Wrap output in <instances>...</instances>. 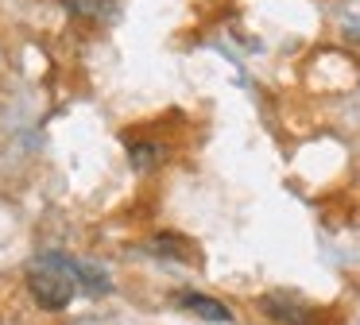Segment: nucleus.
I'll list each match as a JSON object with an SVG mask.
<instances>
[{"mask_svg":"<svg viewBox=\"0 0 360 325\" xmlns=\"http://www.w3.org/2000/svg\"><path fill=\"white\" fill-rule=\"evenodd\" d=\"M27 291L39 310L63 314L78 294V263L63 252H39L27 263Z\"/></svg>","mask_w":360,"mask_h":325,"instance_id":"nucleus-1","label":"nucleus"},{"mask_svg":"<svg viewBox=\"0 0 360 325\" xmlns=\"http://www.w3.org/2000/svg\"><path fill=\"white\" fill-rule=\"evenodd\" d=\"M259 310L271 317L275 325H314L318 321V310L295 291H271L259 298Z\"/></svg>","mask_w":360,"mask_h":325,"instance_id":"nucleus-2","label":"nucleus"},{"mask_svg":"<svg viewBox=\"0 0 360 325\" xmlns=\"http://www.w3.org/2000/svg\"><path fill=\"white\" fill-rule=\"evenodd\" d=\"M174 302H179L182 310H190L194 317H202V321H217V325H233V310L225 306L221 298H213V294H198V291H179L174 294Z\"/></svg>","mask_w":360,"mask_h":325,"instance_id":"nucleus-3","label":"nucleus"},{"mask_svg":"<svg viewBox=\"0 0 360 325\" xmlns=\"http://www.w3.org/2000/svg\"><path fill=\"white\" fill-rule=\"evenodd\" d=\"M148 252L167 260V263H198V248L190 240H182L179 232H159V236H151Z\"/></svg>","mask_w":360,"mask_h":325,"instance_id":"nucleus-4","label":"nucleus"},{"mask_svg":"<svg viewBox=\"0 0 360 325\" xmlns=\"http://www.w3.org/2000/svg\"><path fill=\"white\" fill-rule=\"evenodd\" d=\"M63 8L86 23H112L120 15L117 0H63Z\"/></svg>","mask_w":360,"mask_h":325,"instance_id":"nucleus-5","label":"nucleus"},{"mask_svg":"<svg viewBox=\"0 0 360 325\" xmlns=\"http://www.w3.org/2000/svg\"><path fill=\"white\" fill-rule=\"evenodd\" d=\"M128 159H132V170H140V174H151V170L163 167L167 147L159 144V139H132V144H128Z\"/></svg>","mask_w":360,"mask_h":325,"instance_id":"nucleus-6","label":"nucleus"},{"mask_svg":"<svg viewBox=\"0 0 360 325\" xmlns=\"http://www.w3.org/2000/svg\"><path fill=\"white\" fill-rule=\"evenodd\" d=\"M86 286L89 294H109V275L94 263H78V291Z\"/></svg>","mask_w":360,"mask_h":325,"instance_id":"nucleus-7","label":"nucleus"}]
</instances>
